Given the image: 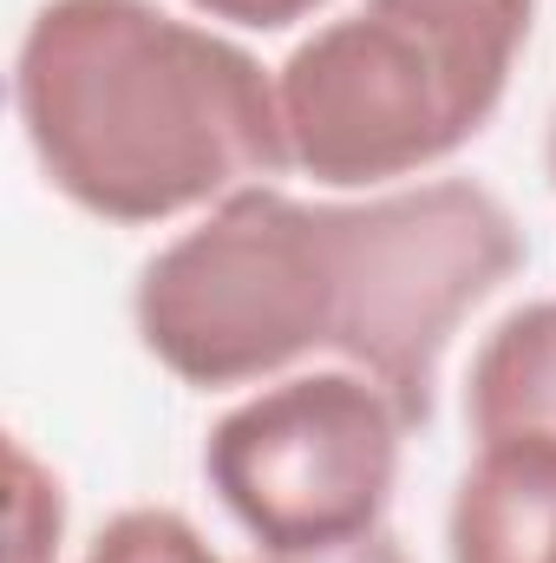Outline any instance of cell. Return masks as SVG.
<instances>
[{"mask_svg":"<svg viewBox=\"0 0 556 563\" xmlns=\"http://www.w3.org/2000/svg\"><path fill=\"white\" fill-rule=\"evenodd\" d=\"M13 112L40 177L119 230L288 170L276 73L157 0H46L13 53Z\"/></svg>","mask_w":556,"mask_h":563,"instance_id":"6da1fadb","label":"cell"},{"mask_svg":"<svg viewBox=\"0 0 556 563\" xmlns=\"http://www.w3.org/2000/svg\"><path fill=\"white\" fill-rule=\"evenodd\" d=\"M524 40L498 0H360L276 66L288 170L387 190L445 164L504 106Z\"/></svg>","mask_w":556,"mask_h":563,"instance_id":"7a4b0ae2","label":"cell"},{"mask_svg":"<svg viewBox=\"0 0 556 563\" xmlns=\"http://www.w3.org/2000/svg\"><path fill=\"white\" fill-rule=\"evenodd\" d=\"M138 341L184 387L281 380L334 347V217L281 184L203 210L138 269Z\"/></svg>","mask_w":556,"mask_h":563,"instance_id":"3957f363","label":"cell"},{"mask_svg":"<svg viewBox=\"0 0 556 563\" xmlns=\"http://www.w3.org/2000/svg\"><path fill=\"white\" fill-rule=\"evenodd\" d=\"M334 217V347L393 394L407 426H432L445 347L465 314L524 269L531 243L498 190L471 177H432Z\"/></svg>","mask_w":556,"mask_h":563,"instance_id":"277c9868","label":"cell"},{"mask_svg":"<svg viewBox=\"0 0 556 563\" xmlns=\"http://www.w3.org/2000/svg\"><path fill=\"white\" fill-rule=\"evenodd\" d=\"M407 413L360 367L281 374L203 439V472L256 551H327L387 525Z\"/></svg>","mask_w":556,"mask_h":563,"instance_id":"5b68a950","label":"cell"},{"mask_svg":"<svg viewBox=\"0 0 556 563\" xmlns=\"http://www.w3.org/2000/svg\"><path fill=\"white\" fill-rule=\"evenodd\" d=\"M465 426L478 452H551L556 459V295L511 308L471 354Z\"/></svg>","mask_w":556,"mask_h":563,"instance_id":"8992f818","label":"cell"},{"mask_svg":"<svg viewBox=\"0 0 556 563\" xmlns=\"http://www.w3.org/2000/svg\"><path fill=\"white\" fill-rule=\"evenodd\" d=\"M452 563H556V459L478 452L445 518Z\"/></svg>","mask_w":556,"mask_h":563,"instance_id":"52a82bcc","label":"cell"},{"mask_svg":"<svg viewBox=\"0 0 556 563\" xmlns=\"http://www.w3.org/2000/svg\"><path fill=\"white\" fill-rule=\"evenodd\" d=\"M79 563H223V558L210 551V538L184 511L132 505V511H119V518H105L92 531V544H86Z\"/></svg>","mask_w":556,"mask_h":563,"instance_id":"ba28073f","label":"cell"},{"mask_svg":"<svg viewBox=\"0 0 556 563\" xmlns=\"http://www.w3.org/2000/svg\"><path fill=\"white\" fill-rule=\"evenodd\" d=\"M59 538L66 492L26 445H13V563H59Z\"/></svg>","mask_w":556,"mask_h":563,"instance_id":"9c48e42d","label":"cell"},{"mask_svg":"<svg viewBox=\"0 0 556 563\" xmlns=\"http://www.w3.org/2000/svg\"><path fill=\"white\" fill-rule=\"evenodd\" d=\"M203 20H223V26H243V33H288L301 20H314L327 0H190Z\"/></svg>","mask_w":556,"mask_h":563,"instance_id":"30bf717a","label":"cell"},{"mask_svg":"<svg viewBox=\"0 0 556 563\" xmlns=\"http://www.w3.org/2000/svg\"><path fill=\"white\" fill-rule=\"evenodd\" d=\"M256 563H413L407 544L380 525L367 538H347V544H327V551H256Z\"/></svg>","mask_w":556,"mask_h":563,"instance_id":"8fae6325","label":"cell"},{"mask_svg":"<svg viewBox=\"0 0 556 563\" xmlns=\"http://www.w3.org/2000/svg\"><path fill=\"white\" fill-rule=\"evenodd\" d=\"M498 7H511L518 20H537V0H498Z\"/></svg>","mask_w":556,"mask_h":563,"instance_id":"7c38bea8","label":"cell"},{"mask_svg":"<svg viewBox=\"0 0 556 563\" xmlns=\"http://www.w3.org/2000/svg\"><path fill=\"white\" fill-rule=\"evenodd\" d=\"M551 184H556V119H551Z\"/></svg>","mask_w":556,"mask_h":563,"instance_id":"4fadbf2b","label":"cell"}]
</instances>
